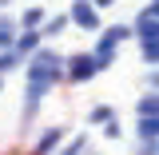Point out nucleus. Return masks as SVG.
<instances>
[{
    "instance_id": "20e7f679",
    "label": "nucleus",
    "mask_w": 159,
    "mask_h": 155,
    "mask_svg": "<svg viewBox=\"0 0 159 155\" xmlns=\"http://www.w3.org/2000/svg\"><path fill=\"white\" fill-rule=\"evenodd\" d=\"M40 20H44V12H40V8H32V12H24V24H40Z\"/></svg>"
},
{
    "instance_id": "f257e3e1",
    "label": "nucleus",
    "mask_w": 159,
    "mask_h": 155,
    "mask_svg": "<svg viewBox=\"0 0 159 155\" xmlns=\"http://www.w3.org/2000/svg\"><path fill=\"white\" fill-rule=\"evenodd\" d=\"M96 68H99V64H96L92 56H80L76 64H72V76H76V80H88L92 72H96Z\"/></svg>"
},
{
    "instance_id": "423d86ee",
    "label": "nucleus",
    "mask_w": 159,
    "mask_h": 155,
    "mask_svg": "<svg viewBox=\"0 0 159 155\" xmlns=\"http://www.w3.org/2000/svg\"><path fill=\"white\" fill-rule=\"evenodd\" d=\"M99 4H111V0H99Z\"/></svg>"
},
{
    "instance_id": "39448f33",
    "label": "nucleus",
    "mask_w": 159,
    "mask_h": 155,
    "mask_svg": "<svg viewBox=\"0 0 159 155\" xmlns=\"http://www.w3.org/2000/svg\"><path fill=\"white\" fill-rule=\"evenodd\" d=\"M12 64H16V56H0V72H4V68H12Z\"/></svg>"
},
{
    "instance_id": "0eeeda50",
    "label": "nucleus",
    "mask_w": 159,
    "mask_h": 155,
    "mask_svg": "<svg viewBox=\"0 0 159 155\" xmlns=\"http://www.w3.org/2000/svg\"><path fill=\"white\" fill-rule=\"evenodd\" d=\"M0 4H4V0H0Z\"/></svg>"
},
{
    "instance_id": "f03ea898",
    "label": "nucleus",
    "mask_w": 159,
    "mask_h": 155,
    "mask_svg": "<svg viewBox=\"0 0 159 155\" xmlns=\"http://www.w3.org/2000/svg\"><path fill=\"white\" fill-rule=\"evenodd\" d=\"M72 16H76L80 24H88V28H96V12H92L88 4H76V12H72Z\"/></svg>"
},
{
    "instance_id": "7ed1b4c3",
    "label": "nucleus",
    "mask_w": 159,
    "mask_h": 155,
    "mask_svg": "<svg viewBox=\"0 0 159 155\" xmlns=\"http://www.w3.org/2000/svg\"><path fill=\"white\" fill-rule=\"evenodd\" d=\"M159 131V119H143V123H139V135H155Z\"/></svg>"
}]
</instances>
